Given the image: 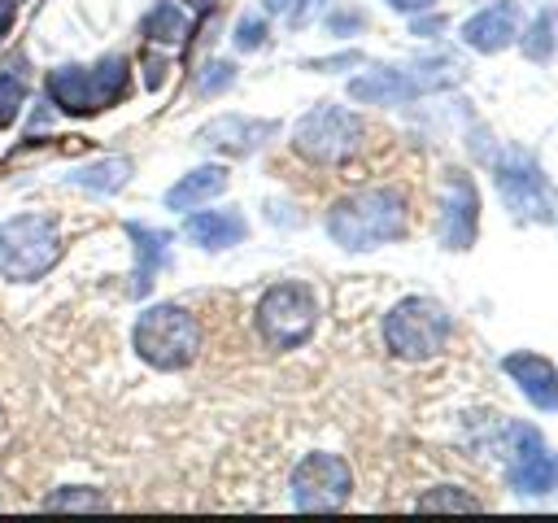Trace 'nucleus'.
I'll use <instances>...</instances> for the list:
<instances>
[{
  "label": "nucleus",
  "instance_id": "f257e3e1",
  "mask_svg": "<svg viewBox=\"0 0 558 523\" xmlns=\"http://www.w3.org/2000/svg\"><path fill=\"white\" fill-rule=\"evenodd\" d=\"M327 235L349 253H366V248H379L388 240H401L405 235V200H401V192L362 187V192L340 196L331 205V214H327Z\"/></svg>",
  "mask_w": 558,
  "mask_h": 523
},
{
  "label": "nucleus",
  "instance_id": "f03ea898",
  "mask_svg": "<svg viewBox=\"0 0 558 523\" xmlns=\"http://www.w3.org/2000/svg\"><path fill=\"white\" fill-rule=\"evenodd\" d=\"M135 353L153 366V370H183L196 362L201 353V323L192 309L166 301V305H148L135 323Z\"/></svg>",
  "mask_w": 558,
  "mask_h": 523
},
{
  "label": "nucleus",
  "instance_id": "7ed1b4c3",
  "mask_svg": "<svg viewBox=\"0 0 558 523\" xmlns=\"http://www.w3.org/2000/svg\"><path fill=\"white\" fill-rule=\"evenodd\" d=\"M131 87V70H126V57H100L92 70H78V65H61L48 74V96L61 113H74V118H87V113H100L109 109L113 100H122Z\"/></svg>",
  "mask_w": 558,
  "mask_h": 523
},
{
  "label": "nucleus",
  "instance_id": "20e7f679",
  "mask_svg": "<svg viewBox=\"0 0 558 523\" xmlns=\"http://www.w3.org/2000/svg\"><path fill=\"white\" fill-rule=\"evenodd\" d=\"M61 262V231L48 214H17L0 222V275L35 283Z\"/></svg>",
  "mask_w": 558,
  "mask_h": 523
},
{
  "label": "nucleus",
  "instance_id": "39448f33",
  "mask_svg": "<svg viewBox=\"0 0 558 523\" xmlns=\"http://www.w3.org/2000/svg\"><path fill=\"white\" fill-rule=\"evenodd\" d=\"M453 331V318L445 314V305H436L432 296H405L388 309L384 318V344L392 349V357L401 362H423L436 357L445 349Z\"/></svg>",
  "mask_w": 558,
  "mask_h": 523
},
{
  "label": "nucleus",
  "instance_id": "423d86ee",
  "mask_svg": "<svg viewBox=\"0 0 558 523\" xmlns=\"http://www.w3.org/2000/svg\"><path fill=\"white\" fill-rule=\"evenodd\" d=\"M362 135H366V126H362V118L353 109H344V105H314L296 122L292 148L305 161H314V166H340V161H349L362 148Z\"/></svg>",
  "mask_w": 558,
  "mask_h": 523
},
{
  "label": "nucleus",
  "instance_id": "0eeeda50",
  "mask_svg": "<svg viewBox=\"0 0 558 523\" xmlns=\"http://www.w3.org/2000/svg\"><path fill=\"white\" fill-rule=\"evenodd\" d=\"M318 327V296L310 283H275L257 301V331L270 349H296Z\"/></svg>",
  "mask_w": 558,
  "mask_h": 523
},
{
  "label": "nucleus",
  "instance_id": "6e6552de",
  "mask_svg": "<svg viewBox=\"0 0 558 523\" xmlns=\"http://www.w3.org/2000/svg\"><path fill=\"white\" fill-rule=\"evenodd\" d=\"M462 78L458 61H423V65H401V70H371V74H357L349 83V96L362 100V105H401V100H414L423 92H440V87H453Z\"/></svg>",
  "mask_w": 558,
  "mask_h": 523
},
{
  "label": "nucleus",
  "instance_id": "1a4fd4ad",
  "mask_svg": "<svg viewBox=\"0 0 558 523\" xmlns=\"http://www.w3.org/2000/svg\"><path fill=\"white\" fill-rule=\"evenodd\" d=\"M493 174H497V192L514 218H523V222H549L554 218V187L523 148H506L497 157Z\"/></svg>",
  "mask_w": 558,
  "mask_h": 523
},
{
  "label": "nucleus",
  "instance_id": "9d476101",
  "mask_svg": "<svg viewBox=\"0 0 558 523\" xmlns=\"http://www.w3.org/2000/svg\"><path fill=\"white\" fill-rule=\"evenodd\" d=\"M353 497V471L340 453H305L292 471L296 510H340Z\"/></svg>",
  "mask_w": 558,
  "mask_h": 523
},
{
  "label": "nucleus",
  "instance_id": "9b49d317",
  "mask_svg": "<svg viewBox=\"0 0 558 523\" xmlns=\"http://www.w3.org/2000/svg\"><path fill=\"white\" fill-rule=\"evenodd\" d=\"M510 449H506V458H510V484L519 488V492H549L554 484H558V458L545 449V440H541V431L536 427H523V423H510Z\"/></svg>",
  "mask_w": 558,
  "mask_h": 523
},
{
  "label": "nucleus",
  "instance_id": "f8f14e48",
  "mask_svg": "<svg viewBox=\"0 0 558 523\" xmlns=\"http://www.w3.org/2000/svg\"><path fill=\"white\" fill-rule=\"evenodd\" d=\"M475 222H480L475 183L462 170H453L449 183H445V200H440V240H445V248H471Z\"/></svg>",
  "mask_w": 558,
  "mask_h": 523
},
{
  "label": "nucleus",
  "instance_id": "ddd939ff",
  "mask_svg": "<svg viewBox=\"0 0 558 523\" xmlns=\"http://www.w3.org/2000/svg\"><path fill=\"white\" fill-rule=\"evenodd\" d=\"M514 35H519V4L514 0H497V4H488L462 22V44H471L475 52H501L514 44Z\"/></svg>",
  "mask_w": 558,
  "mask_h": 523
},
{
  "label": "nucleus",
  "instance_id": "4468645a",
  "mask_svg": "<svg viewBox=\"0 0 558 523\" xmlns=\"http://www.w3.org/2000/svg\"><path fill=\"white\" fill-rule=\"evenodd\" d=\"M506 375L523 388V397L536 405V410H558V366L541 353H510L506 362Z\"/></svg>",
  "mask_w": 558,
  "mask_h": 523
},
{
  "label": "nucleus",
  "instance_id": "2eb2a0df",
  "mask_svg": "<svg viewBox=\"0 0 558 523\" xmlns=\"http://www.w3.org/2000/svg\"><path fill=\"white\" fill-rule=\"evenodd\" d=\"M279 131V122H266V118H240V113H227V118H214L209 126H201V144L205 148H222V153H253L262 139H270Z\"/></svg>",
  "mask_w": 558,
  "mask_h": 523
},
{
  "label": "nucleus",
  "instance_id": "dca6fc26",
  "mask_svg": "<svg viewBox=\"0 0 558 523\" xmlns=\"http://www.w3.org/2000/svg\"><path fill=\"white\" fill-rule=\"evenodd\" d=\"M244 231L248 227H244V218L235 209H201V214H192L183 222V235L192 244H201V248H231V244L244 240Z\"/></svg>",
  "mask_w": 558,
  "mask_h": 523
},
{
  "label": "nucleus",
  "instance_id": "f3484780",
  "mask_svg": "<svg viewBox=\"0 0 558 523\" xmlns=\"http://www.w3.org/2000/svg\"><path fill=\"white\" fill-rule=\"evenodd\" d=\"M126 235L135 240V275H131L135 283H131V292L144 296V292L153 288L161 262H166V244H170V235L157 231V227H144V222H126Z\"/></svg>",
  "mask_w": 558,
  "mask_h": 523
},
{
  "label": "nucleus",
  "instance_id": "a211bd4d",
  "mask_svg": "<svg viewBox=\"0 0 558 523\" xmlns=\"http://www.w3.org/2000/svg\"><path fill=\"white\" fill-rule=\"evenodd\" d=\"M222 187H227V170H222V166H201V170L183 174V179L166 192V205H170V209H196V205L214 200Z\"/></svg>",
  "mask_w": 558,
  "mask_h": 523
},
{
  "label": "nucleus",
  "instance_id": "6ab92c4d",
  "mask_svg": "<svg viewBox=\"0 0 558 523\" xmlns=\"http://www.w3.org/2000/svg\"><path fill=\"white\" fill-rule=\"evenodd\" d=\"M554 48H558V0H549V4L532 17V26L523 31V57H532V61H549Z\"/></svg>",
  "mask_w": 558,
  "mask_h": 523
},
{
  "label": "nucleus",
  "instance_id": "aec40b11",
  "mask_svg": "<svg viewBox=\"0 0 558 523\" xmlns=\"http://www.w3.org/2000/svg\"><path fill=\"white\" fill-rule=\"evenodd\" d=\"M70 179H74L78 187H87V192H118V187L131 179V161H126V157H105V161H96V166L74 170Z\"/></svg>",
  "mask_w": 558,
  "mask_h": 523
},
{
  "label": "nucleus",
  "instance_id": "412c9836",
  "mask_svg": "<svg viewBox=\"0 0 558 523\" xmlns=\"http://www.w3.org/2000/svg\"><path fill=\"white\" fill-rule=\"evenodd\" d=\"M144 35H148V39H157V44H179V39L187 35V17H183L170 0H161V4L144 17Z\"/></svg>",
  "mask_w": 558,
  "mask_h": 523
},
{
  "label": "nucleus",
  "instance_id": "4be33fe9",
  "mask_svg": "<svg viewBox=\"0 0 558 523\" xmlns=\"http://www.w3.org/2000/svg\"><path fill=\"white\" fill-rule=\"evenodd\" d=\"M44 510H109V497L96 488H57L44 497Z\"/></svg>",
  "mask_w": 558,
  "mask_h": 523
},
{
  "label": "nucleus",
  "instance_id": "5701e85b",
  "mask_svg": "<svg viewBox=\"0 0 558 523\" xmlns=\"http://www.w3.org/2000/svg\"><path fill=\"white\" fill-rule=\"evenodd\" d=\"M418 510H484V506H480V497H471L453 484H440V488H427L418 497Z\"/></svg>",
  "mask_w": 558,
  "mask_h": 523
},
{
  "label": "nucleus",
  "instance_id": "b1692460",
  "mask_svg": "<svg viewBox=\"0 0 558 523\" xmlns=\"http://www.w3.org/2000/svg\"><path fill=\"white\" fill-rule=\"evenodd\" d=\"M22 100H26V87L9 74H0V126H9L17 113H22Z\"/></svg>",
  "mask_w": 558,
  "mask_h": 523
},
{
  "label": "nucleus",
  "instance_id": "393cba45",
  "mask_svg": "<svg viewBox=\"0 0 558 523\" xmlns=\"http://www.w3.org/2000/svg\"><path fill=\"white\" fill-rule=\"evenodd\" d=\"M262 39H266V22L262 17H240V26H235V48H262Z\"/></svg>",
  "mask_w": 558,
  "mask_h": 523
},
{
  "label": "nucleus",
  "instance_id": "a878e982",
  "mask_svg": "<svg viewBox=\"0 0 558 523\" xmlns=\"http://www.w3.org/2000/svg\"><path fill=\"white\" fill-rule=\"evenodd\" d=\"M205 70H209V74L201 78V96H214V92H222V87H231V78H235L227 61H214V65H205Z\"/></svg>",
  "mask_w": 558,
  "mask_h": 523
},
{
  "label": "nucleus",
  "instance_id": "bb28decb",
  "mask_svg": "<svg viewBox=\"0 0 558 523\" xmlns=\"http://www.w3.org/2000/svg\"><path fill=\"white\" fill-rule=\"evenodd\" d=\"M323 4H327V0H301V4L292 9V22H310V17H314Z\"/></svg>",
  "mask_w": 558,
  "mask_h": 523
},
{
  "label": "nucleus",
  "instance_id": "cd10ccee",
  "mask_svg": "<svg viewBox=\"0 0 558 523\" xmlns=\"http://www.w3.org/2000/svg\"><path fill=\"white\" fill-rule=\"evenodd\" d=\"M392 9H401V13H423V9H432L436 0H388Z\"/></svg>",
  "mask_w": 558,
  "mask_h": 523
},
{
  "label": "nucleus",
  "instance_id": "c85d7f7f",
  "mask_svg": "<svg viewBox=\"0 0 558 523\" xmlns=\"http://www.w3.org/2000/svg\"><path fill=\"white\" fill-rule=\"evenodd\" d=\"M13 26V0H0V35Z\"/></svg>",
  "mask_w": 558,
  "mask_h": 523
},
{
  "label": "nucleus",
  "instance_id": "c756f323",
  "mask_svg": "<svg viewBox=\"0 0 558 523\" xmlns=\"http://www.w3.org/2000/svg\"><path fill=\"white\" fill-rule=\"evenodd\" d=\"M161 70H166L161 61H148V74H144V78H148V87H157V83H161Z\"/></svg>",
  "mask_w": 558,
  "mask_h": 523
},
{
  "label": "nucleus",
  "instance_id": "7c9ffc66",
  "mask_svg": "<svg viewBox=\"0 0 558 523\" xmlns=\"http://www.w3.org/2000/svg\"><path fill=\"white\" fill-rule=\"evenodd\" d=\"M187 4H192V9H196V13H209V9H214V4H218V0H187Z\"/></svg>",
  "mask_w": 558,
  "mask_h": 523
},
{
  "label": "nucleus",
  "instance_id": "2f4dec72",
  "mask_svg": "<svg viewBox=\"0 0 558 523\" xmlns=\"http://www.w3.org/2000/svg\"><path fill=\"white\" fill-rule=\"evenodd\" d=\"M266 9H270V13H279V9H288V0H266Z\"/></svg>",
  "mask_w": 558,
  "mask_h": 523
}]
</instances>
